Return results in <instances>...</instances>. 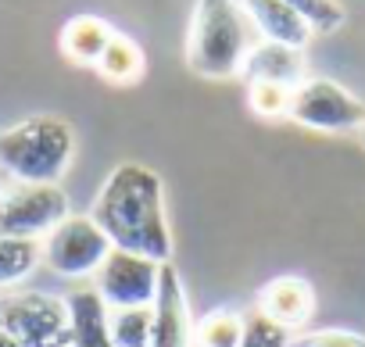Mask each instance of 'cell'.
<instances>
[{"instance_id": "1", "label": "cell", "mask_w": 365, "mask_h": 347, "mask_svg": "<svg viewBox=\"0 0 365 347\" xmlns=\"http://www.w3.org/2000/svg\"><path fill=\"white\" fill-rule=\"evenodd\" d=\"M93 222L108 233L111 247L133 251L154 261H172V229L165 212V183L154 168L140 161H122L101 183Z\"/></svg>"}, {"instance_id": "2", "label": "cell", "mask_w": 365, "mask_h": 347, "mask_svg": "<svg viewBox=\"0 0 365 347\" xmlns=\"http://www.w3.org/2000/svg\"><path fill=\"white\" fill-rule=\"evenodd\" d=\"M258 40L240 0H197L187 33V65L201 79H237Z\"/></svg>"}, {"instance_id": "3", "label": "cell", "mask_w": 365, "mask_h": 347, "mask_svg": "<svg viewBox=\"0 0 365 347\" xmlns=\"http://www.w3.org/2000/svg\"><path fill=\"white\" fill-rule=\"evenodd\" d=\"M76 157V129L58 115H33L0 129V172L15 183L61 187Z\"/></svg>"}, {"instance_id": "4", "label": "cell", "mask_w": 365, "mask_h": 347, "mask_svg": "<svg viewBox=\"0 0 365 347\" xmlns=\"http://www.w3.org/2000/svg\"><path fill=\"white\" fill-rule=\"evenodd\" d=\"M0 326L22 347H72L68 301L47 290H4L0 294Z\"/></svg>"}, {"instance_id": "5", "label": "cell", "mask_w": 365, "mask_h": 347, "mask_svg": "<svg viewBox=\"0 0 365 347\" xmlns=\"http://www.w3.org/2000/svg\"><path fill=\"white\" fill-rule=\"evenodd\" d=\"M111 240L108 233L93 222L90 212L83 215H65L43 240H40V254H43V265L61 276V279H72V283H86L97 276V269L104 265V258L111 254Z\"/></svg>"}, {"instance_id": "6", "label": "cell", "mask_w": 365, "mask_h": 347, "mask_svg": "<svg viewBox=\"0 0 365 347\" xmlns=\"http://www.w3.org/2000/svg\"><path fill=\"white\" fill-rule=\"evenodd\" d=\"M290 122L315 133H351V129L358 133L365 122V100H358L336 79L308 76L301 86H294Z\"/></svg>"}, {"instance_id": "7", "label": "cell", "mask_w": 365, "mask_h": 347, "mask_svg": "<svg viewBox=\"0 0 365 347\" xmlns=\"http://www.w3.org/2000/svg\"><path fill=\"white\" fill-rule=\"evenodd\" d=\"M65 215H72V208L61 187L15 183L0 190V237L43 240Z\"/></svg>"}, {"instance_id": "8", "label": "cell", "mask_w": 365, "mask_h": 347, "mask_svg": "<svg viewBox=\"0 0 365 347\" xmlns=\"http://www.w3.org/2000/svg\"><path fill=\"white\" fill-rule=\"evenodd\" d=\"M161 265L154 258L133 254V251H111L104 265L93 276V290L108 308H150L161 279Z\"/></svg>"}, {"instance_id": "9", "label": "cell", "mask_w": 365, "mask_h": 347, "mask_svg": "<svg viewBox=\"0 0 365 347\" xmlns=\"http://www.w3.org/2000/svg\"><path fill=\"white\" fill-rule=\"evenodd\" d=\"M150 308H154L150 347H194V315H190L187 286H182L179 269L172 261L161 265V279Z\"/></svg>"}, {"instance_id": "10", "label": "cell", "mask_w": 365, "mask_h": 347, "mask_svg": "<svg viewBox=\"0 0 365 347\" xmlns=\"http://www.w3.org/2000/svg\"><path fill=\"white\" fill-rule=\"evenodd\" d=\"M255 311H262L287 333H301L315 315V290L304 276H272L255 294Z\"/></svg>"}, {"instance_id": "11", "label": "cell", "mask_w": 365, "mask_h": 347, "mask_svg": "<svg viewBox=\"0 0 365 347\" xmlns=\"http://www.w3.org/2000/svg\"><path fill=\"white\" fill-rule=\"evenodd\" d=\"M247 83H283V86H301L308 79V61L304 51L287 47V43H272V40H258L244 61L240 72Z\"/></svg>"}, {"instance_id": "12", "label": "cell", "mask_w": 365, "mask_h": 347, "mask_svg": "<svg viewBox=\"0 0 365 347\" xmlns=\"http://www.w3.org/2000/svg\"><path fill=\"white\" fill-rule=\"evenodd\" d=\"M240 4H244V11L255 22V29H258L262 40H272V43H287V47L304 51L308 40L315 36L308 29V22L294 8H287L283 0H240Z\"/></svg>"}, {"instance_id": "13", "label": "cell", "mask_w": 365, "mask_h": 347, "mask_svg": "<svg viewBox=\"0 0 365 347\" xmlns=\"http://www.w3.org/2000/svg\"><path fill=\"white\" fill-rule=\"evenodd\" d=\"M65 301H68V318H72V347H115L111 326H108L111 308L101 301L93 283L76 286Z\"/></svg>"}, {"instance_id": "14", "label": "cell", "mask_w": 365, "mask_h": 347, "mask_svg": "<svg viewBox=\"0 0 365 347\" xmlns=\"http://www.w3.org/2000/svg\"><path fill=\"white\" fill-rule=\"evenodd\" d=\"M115 36V26L104 22L101 15H72L65 26H61V54L72 61V65H83V68H97L101 54L108 51Z\"/></svg>"}, {"instance_id": "15", "label": "cell", "mask_w": 365, "mask_h": 347, "mask_svg": "<svg viewBox=\"0 0 365 347\" xmlns=\"http://www.w3.org/2000/svg\"><path fill=\"white\" fill-rule=\"evenodd\" d=\"M143 68H147L143 47H140L133 36H125V33H115L111 43H108V51H104L101 61H97L101 79H108V83H115V86L136 83V79L143 76Z\"/></svg>"}, {"instance_id": "16", "label": "cell", "mask_w": 365, "mask_h": 347, "mask_svg": "<svg viewBox=\"0 0 365 347\" xmlns=\"http://www.w3.org/2000/svg\"><path fill=\"white\" fill-rule=\"evenodd\" d=\"M40 265H43L40 240L0 237V294H4V290H19Z\"/></svg>"}, {"instance_id": "17", "label": "cell", "mask_w": 365, "mask_h": 347, "mask_svg": "<svg viewBox=\"0 0 365 347\" xmlns=\"http://www.w3.org/2000/svg\"><path fill=\"white\" fill-rule=\"evenodd\" d=\"M244 311L233 304L212 308L194 322V347H237L244 336Z\"/></svg>"}, {"instance_id": "18", "label": "cell", "mask_w": 365, "mask_h": 347, "mask_svg": "<svg viewBox=\"0 0 365 347\" xmlns=\"http://www.w3.org/2000/svg\"><path fill=\"white\" fill-rule=\"evenodd\" d=\"M108 326L115 347H150L154 308H111Z\"/></svg>"}, {"instance_id": "19", "label": "cell", "mask_w": 365, "mask_h": 347, "mask_svg": "<svg viewBox=\"0 0 365 347\" xmlns=\"http://www.w3.org/2000/svg\"><path fill=\"white\" fill-rule=\"evenodd\" d=\"M294 86L283 83H247V104L262 118H290Z\"/></svg>"}, {"instance_id": "20", "label": "cell", "mask_w": 365, "mask_h": 347, "mask_svg": "<svg viewBox=\"0 0 365 347\" xmlns=\"http://www.w3.org/2000/svg\"><path fill=\"white\" fill-rule=\"evenodd\" d=\"M287 8H294L312 33H336L344 26V4L340 0H283Z\"/></svg>"}, {"instance_id": "21", "label": "cell", "mask_w": 365, "mask_h": 347, "mask_svg": "<svg viewBox=\"0 0 365 347\" xmlns=\"http://www.w3.org/2000/svg\"><path fill=\"white\" fill-rule=\"evenodd\" d=\"M237 347H294V333H287L283 326H276L262 311H251L244 318V336Z\"/></svg>"}, {"instance_id": "22", "label": "cell", "mask_w": 365, "mask_h": 347, "mask_svg": "<svg viewBox=\"0 0 365 347\" xmlns=\"http://www.w3.org/2000/svg\"><path fill=\"white\" fill-rule=\"evenodd\" d=\"M294 347H365V336L354 329H304L301 336H294Z\"/></svg>"}, {"instance_id": "23", "label": "cell", "mask_w": 365, "mask_h": 347, "mask_svg": "<svg viewBox=\"0 0 365 347\" xmlns=\"http://www.w3.org/2000/svg\"><path fill=\"white\" fill-rule=\"evenodd\" d=\"M0 347H22V343H19V340H15V336L4 329V326H0Z\"/></svg>"}, {"instance_id": "24", "label": "cell", "mask_w": 365, "mask_h": 347, "mask_svg": "<svg viewBox=\"0 0 365 347\" xmlns=\"http://www.w3.org/2000/svg\"><path fill=\"white\" fill-rule=\"evenodd\" d=\"M358 140H361V147H365V122H361V129H358Z\"/></svg>"}, {"instance_id": "25", "label": "cell", "mask_w": 365, "mask_h": 347, "mask_svg": "<svg viewBox=\"0 0 365 347\" xmlns=\"http://www.w3.org/2000/svg\"><path fill=\"white\" fill-rule=\"evenodd\" d=\"M4 180H8V176H4V172H0V190H4Z\"/></svg>"}]
</instances>
